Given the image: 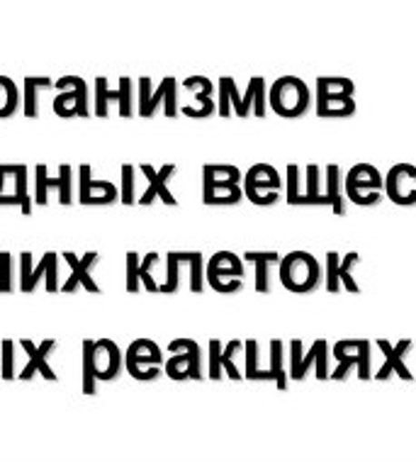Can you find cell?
I'll list each match as a JSON object with an SVG mask.
<instances>
[{"mask_svg":"<svg viewBox=\"0 0 416 465\" xmlns=\"http://www.w3.org/2000/svg\"><path fill=\"white\" fill-rule=\"evenodd\" d=\"M322 185H324V168H319L317 163H307L304 166V191L297 198L295 207H329Z\"/></svg>","mask_w":416,"mask_h":465,"instance_id":"obj_27","label":"cell"},{"mask_svg":"<svg viewBox=\"0 0 416 465\" xmlns=\"http://www.w3.org/2000/svg\"><path fill=\"white\" fill-rule=\"evenodd\" d=\"M243 198H246V195H243L242 183H213L210 178H203L204 205H210V207L239 205Z\"/></svg>","mask_w":416,"mask_h":465,"instance_id":"obj_28","label":"cell"},{"mask_svg":"<svg viewBox=\"0 0 416 465\" xmlns=\"http://www.w3.org/2000/svg\"><path fill=\"white\" fill-rule=\"evenodd\" d=\"M183 88H188V91L195 93L197 107L185 105L181 110L185 117H193V120H204V117H213L217 113V103H214V84L210 78L204 76H190L183 81Z\"/></svg>","mask_w":416,"mask_h":465,"instance_id":"obj_21","label":"cell"},{"mask_svg":"<svg viewBox=\"0 0 416 465\" xmlns=\"http://www.w3.org/2000/svg\"><path fill=\"white\" fill-rule=\"evenodd\" d=\"M159 263V253L152 252V253H146L144 259H142V266H139V278H142V282H144V288L149 290V292H159V282L154 281V275H152V268Z\"/></svg>","mask_w":416,"mask_h":465,"instance_id":"obj_45","label":"cell"},{"mask_svg":"<svg viewBox=\"0 0 416 465\" xmlns=\"http://www.w3.org/2000/svg\"><path fill=\"white\" fill-rule=\"evenodd\" d=\"M385 195L400 207L416 205V166L397 163L385 173Z\"/></svg>","mask_w":416,"mask_h":465,"instance_id":"obj_16","label":"cell"},{"mask_svg":"<svg viewBox=\"0 0 416 465\" xmlns=\"http://www.w3.org/2000/svg\"><path fill=\"white\" fill-rule=\"evenodd\" d=\"M159 105H163L166 117L173 120L178 114V81L173 76H166L156 85L154 91L152 78L142 76L139 78V98H136V113L142 117H154Z\"/></svg>","mask_w":416,"mask_h":465,"instance_id":"obj_9","label":"cell"},{"mask_svg":"<svg viewBox=\"0 0 416 465\" xmlns=\"http://www.w3.org/2000/svg\"><path fill=\"white\" fill-rule=\"evenodd\" d=\"M45 278L46 292H59V256L56 252H46L37 266L32 263V253H20V292H32L37 282Z\"/></svg>","mask_w":416,"mask_h":465,"instance_id":"obj_12","label":"cell"},{"mask_svg":"<svg viewBox=\"0 0 416 465\" xmlns=\"http://www.w3.org/2000/svg\"><path fill=\"white\" fill-rule=\"evenodd\" d=\"M100 253L98 252H88L78 259L74 252H64V261L71 266V275L66 278V282L61 285V292H74L76 288H85L88 292H95L100 295L103 288H100L95 278L91 275V268L98 263Z\"/></svg>","mask_w":416,"mask_h":465,"instance_id":"obj_17","label":"cell"},{"mask_svg":"<svg viewBox=\"0 0 416 465\" xmlns=\"http://www.w3.org/2000/svg\"><path fill=\"white\" fill-rule=\"evenodd\" d=\"M310 371H314L317 381H329V343L326 339H314L312 349L307 353L302 351V339H292L290 341V381L302 382Z\"/></svg>","mask_w":416,"mask_h":465,"instance_id":"obj_6","label":"cell"},{"mask_svg":"<svg viewBox=\"0 0 416 465\" xmlns=\"http://www.w3.org/2000/svg\"><path fill=\"white\" fill-rule=\"evenodd\" d=\"M346 195L358 207L378 205L385 198V176L372 163H356L346 173Z\"/></svg>","mask_w":416,"mask_h":465,"instance_id":"obj_8","label":"cell"},{"mask_svg":"<svg viewBox=\"0 0 416 465\" xmlns=\"http://www.w3.org/2000/svg\"><path fill=\"white\" fill-rule=\"evenodd\" d=\"M243 261L253 266V285L256 292L268 295L272 290V268H281V253L278 252H246Z\"/></svg>","mask_w":416,"mask_h":465,"instance_id":"obj_24","label":"cell"},{"mask_svg":"<svg viewBox=\"0 0 416 465\" xmlns=\"http://www.w3.org/2000/svg\"><path fill=\"white\" fill-rule=\"evenodd\" d=\"M275 382V388L285 392L290 385V373L285 368V346H282L281 339H271V366L268 371H261V373L253 378V382Z\"/></svg>","mask_w":416,"mask_h":465,"instance_id":"obj_29","label":"cell"},{"mask_svg":"<svg viewBox=\"0 0 416 465\" xmlns=\"http://www.w3.org/2000/svg\"><path fill=\"white\" fill-rule=\"evenodd\" d=\"M139 266H142L139 253L127 252V259H124V268H127V275H124V288H127V292H132V295H136V292H139V288H142Z\"/></svg>","mask_w":416,"mask_h":465,"instance_id":"obj_41","label":"cell"},{"mask_svg":"<svg viewBox=\"0 0 416 465\" xmlns=\"http://www.w3.org/2000/svg\"><path fill=\"white\" fill-rule=\"evenodd\" d=\"M242 351H243V341H239V339H232L227 346H222V368H224V375L232 378V381H242L243 378V373L234 363V359Z\"/></svg>","mask_w":416,"mask_h":465,"instance_id":"obj_37","label":"cell"},{"mask_svg":"<svg viewBox=\"0 0 416 465\" xmlns=\"http://www.w3.org/2000/svg\"><path fill=\"white\" fill-rule=\"evenodd\" d=\"M161 363H163V351H161L156 341L136 339V341L129 343L124 366H127V373L134 381H156L161 375Z\"/></svg>","mask_w":416,"mask_h":465,"instance_id":"obj_11","label":"cell"},{"mask_svg":"<svg viewBox=\"0 0 416 465\" xmlns=\"http://www.w3.org/2000/svg\"><path fill=\"white\" fill-rule=\"evenodd\" d=\"M243 278H246L243 261L232 252H217L204 263V281L214 292H222V295L242 292Z\"/></svg>","mask_w":416,"mask_h":465,"instance_id":"obj_7","label":"cell"},{"mask_svg":"<svg viewBox=\"0 0 416 465\" xmlns=\"http://www.w3.org/2000/svg\"><path fill=\"white\" fill-rule=\"evenodd\" d=\"M117 103L122 117H132L134 114V84L132 78L122 76L120 85L110 91L107 88V78H95V114L98 117H107V105Z\"/></svg>","mask_w":416,"mask_h":465,"instance_id":"obj_15","label":"cell"},{"mask_svg":"<svg viewBox=\"0 0 416 465\" xmlns=\"http://www.w3.org/2000/svg\"><path fill=\"white\" fill-rule=\"evenodd\" d=\"M139 171H142V173L146 176V181H149L144 195L136 200L139 205H152L156 198L163 200V203L171 207L178 205V200L173 198V193H171V188H168V181H171L175 173V163H166V166H161V168H154V166H149V163H142V168H139Z\"/></svg>","mask_w":416,"mask_h":465,"instance_id":"obj_19","label":"cell"},{"mask_svg":"<svg viewBox=\"0 0 416 465\" xmlns=\"http://www.w3.org/2000/svg\"><path fill=\"white\" fill-rule=\"evenodd\" d=\"M281 285L295 295H310L324 285V266L310 252H290L281 259Z\"/></svg>","mask_w":416,"mask_h":465,"instance_id":"obj_1","label":"cell"},{"mask_svg":"<svg viewBox=\"0 0 416 465\" xmlns=\"http://www.w3.org/2000/svg\"><path fill=\"white\" fill-rule=\"evenodd\" d=\"M356 85L351 78L343 76H322L317 78V113L326 120H339V117H353L358 110L353 100Z\"/></svg>","mask_w":416,"mask_h":465,"instance_id":"obj_2","label":"cell"},{"mask_svg":"<svg viewBox=\"0 0 416 465\" xmlns=\"http://www.w3.org/2000/svg\"><path fill=\"white\" fill-rule=\"evenodd\" d=\"M181 266H183V252H168L166 256V281L161 282L159 292L173 295L181 288Z\"/></svg>","mask_w":416,"mask_h":465,"instance_id":"obj_36","label":"cell"},{"mask_svg":"<svg viewBox=\"0 0 416 465\" xmlns=\"http://www.w3.org/2000/svg\"><path fill=\"white\" fill-rule=\"evenodd\" d=\"M15 263H13V253L0 252V292H15Z\"/></svg>","mask_w":416,"mask_h":465,"instance_id":"obj_40","label":"cell"},{"mask_svg":"<svg viewBox=\"0 0 416 465\" xmlns=\"http://www.w3.org/2000/svg\"><path fill=\"white\" fill-rule=\"evenodd\" d=\"M0 349H3V356H0V378L3 381H13L15 378V341L13 339H3Z\"/></svg>","mask_w":416,"mask_h":465,"instance_id":"obj_42","label":"cell"},{"mask_svg":"<svg viewBox=\"0 0 416 465\" xmlns=\"http://www.w3.org/2000/svg\"><path fill=\"white\" fill-rule=\"evenodd\" d=\"M243 195L258 207H271L281 203V193H285V181L278 173V168L271 163H253L243 173Z\"/></svg>","mask_w":416,"mask_h":465,"instance_id":"obj_5","label":"cell"},{"mask_svg":"<svg viewBox=\"0 0 416 465\" xmlns=\"http://www.w3.org/2000/svg\"><path fill=\"white\" fill-rule=\"evenodd\" d=\"M339 253L336 252H326V261H324V288L326 292H332V295H336V292H341L343 290V285H341V278H339Z\"/></svg>","mask_w":416,"mask_h":465,"instance_id":"obj_38","label":"cell"},{"mask_svg":"<svg viewBox=\"0 0 416 465\" xmlns=\"http://www.w3.org/2000/svg\"><path fill=\"white\" fill-rule=\"evenodd\" d=\"M49 191L59 193L61 205H71V200H74V168L68 166V163H61L59 176H49L45 163H37V168H35V195H32V200L37 205H46Z\"/></svg>","mask_w":416,"mask_h":465,"instance_id":"obj_14","label":"cell"},{"mask_svg":"<svg viewBox=\"0 0 416 465\" xmlns=\"http://www.w3.org/2000/svg\"><path fill=\"white\" fill-rule=\"evenodd\" d=\"M372 343L368 339H341L333 343V359L339 361L336 371H332V381H346L353 368H358L361 381L372 378Z\"/></svg>","mask_w":416,"mask_h":465,"instance_id":"obj_4","label":"cell"},{"mask_svg":"<svg viewBox=\"0 0 416 465\" xmlns=\"http://www.w3.org/2000/svg\"><path fill=\"white\" fill-rule=\"evenodd\" d=\"M122 351L113 339H98L95 341V375L98 381H114L122 371Z\"/></svg>","mask_w":416,"mask_h":465,"instance_id":"obj_25","label":"cell"},{"mask_svg":"<svg viewBox=\"0 0 416 465\" xmlns=\"http://www.w3.org/2000/svg\"><path fill=\"white\" fill-rule=\"evenodd\" d=\"M324 195L326 203L332 207V213L336 217H346L349 213V195H346V173L341 171L339 163H329L324 166Z\"/></svg>","mask_w":416,"mask_h":465,"instance_id":"obj_23","label":"cell"},{"mask_svg":"<svg viewBox=\"0 0 416 465\" xmlns=\"http://www.w3.org/2000/svg\"><path fill=\"white\" fill-rule=\"evenodd\" d=\"M120 198L117 185L110 181H93V168L88 163L78 168V200L81 205H110Z\"/></svg>","mask_w":416,"mask_h":465,"instance_id":"obj_20","label":"cell"},{"mask_svg":"<svg viewBox=\"0 0 416 465\" xmlns=\"http://www.w3.org/2000/svg\"><path fill=\"white\" fill-rule=\"evenodd\" d=\"M302 173H300V166H297V163H288V168H285V203H288L290 207H295L297 198H300V193H302V188H300V176H302Z\"/></svg>","mask_w":416,"mask_h":465,"instance_id":"obj_43","label":"cell"},{"mask_svg":"<svg viewBox=\"0 0 416 465\" xmlns=\"http://www.w3.org/2000/svg\"><path fill=\"white\" fill-rule=\"evenodd\" d=\"M27 166L25 163H17V171H15V195L20 200V213L23 214H30L32 213V205H35V200L32 195L27 193Z\"/></svg>","mask_w":416,"mask_h":465,"instance_id":"obj_39","label":"cell"},{"mask_svg":"<svg viewBox=\"0 0 416 465\" xmlns=\"http://www.w3.org/2000/svg\"><path fill=\"white\" fill-rule=\"evenodd\" d=\"M361 266V253L358 252H349L339 263V278L341 285L346 292H353V295H361L363 288H361V282L356 281V275H353V268Z\"/></svg>","mask_w":416,"mask_h":465,"instance_id":"obj_33","label":"cell"},{"mask_svg":"<svg viewBox=\"0 0 416 465\" xmlns=\"http://www.w3.org/2000/svg\"><path fill=\"white\" fill-rule=\"evenodd\" d=\"M217 93H220V100H217V113L222 117H232V113H239L242 107V91L232 76H222L220 84H217Z\"/></svg>","mask_w":416,"mask_h":465,"instance_id":"obj_30","label":"cell"},{"mask_svg":"<svg viewBox=\"0 0 416 465\" xmlns=\"http://www.w3.org/2000/svg\"><path fill=\"white\" fill-rule=\"evenodd\" d=\"M17 163H0V195H3V185H5V178L15 173Z\"/></svg>","mask_w":416,"mask_h":465,"instance_id":"obj_47","label":"cell"},{"mask_svg":"<svg viewBox=\"0 0 416 465\" xmlns=\"http://www.w3.org/2000/svg\"><path fill=\"white\" fill-rule=\"evenodd\" d=\"M20 346H23L25 351H27V356H30L27 366H25V371L20 373V381H30V378H35V373H39L42 378H46V381H56V373H54L52 366L46 363V356L56 349V341H54V339H45L39 346H35L30 339H23Z\"/></svg>","mask_w":416,"mask_h":465,"instance_id":"obj_22","label":"cell"},{"mask_svg":"<svg viewBox=\"0 0 416 465\" xmlns=\"http://www.w3.org/2000/svg\"><path fill=\"white\" fill-rule=\"evenodd\" d=\"M411 339H401V341L397 343H390L387 339H378V349L382 353H385V363H382V368H380L378 373H372L378 381H390L392 375H397V378H401V381L411 382L414 381V373L409 371L407 363H404V359H407V353L411 351Z\"/></svg>","mask_w":416,"mask_h":465,"instance_id":"obj_18","label":"cell"},{"mask_svg":"<svg viewBox=\"0 0 416 465\" xmlns=\"http://www.w3.org/2000/svg\"><path fill=\"white\" fill-rule=\"evenodd\" d=\"M171 359L163 371L171 381H203V351L193 339H173L168 343Z\"/></svg>","mask_w":416,"mask_h":465,"instance_id":"obj_10","label":"cell"},{"mask_svg":"<svg viewBox=\"0 0 416 465\" xmlns=\"http://www.w3.org/2000/svg\"><path fill=\"white\" fill-rule=\"evenodd\" d=\"M268 84H265L263 76H253L246 85V91L242 95V107H239V113L236 117H258V120H263L265 114H268Z\"/></svg>","mask_w":416,"mask_h":465,"instance_id":"obj_26","label":"cell"},{"mask_svg":"<svg viewBox=\"0 0 416 465\" xmlns=\"http://www.w3.org/2000/svg\"><path fill=\"white\" fill-rule=\"evenodd\" d=\"M59 98H54V113L59 117H88L91 114V98L88 84L81 76H64L56 81Z\"/></svg>","mask_w":416,"mask_h":465,"instance_id":"obj_13","label":"cell"},{"mask_svg":"<svg viewBox=\"0 0 416 465\" xmlns=\"http://www.w3.org/2000/svg\"><path fill=\"white\" fill-rule=\"evenodd\" d=\"M268 107L285 120H297L310 113L312 91L302 78L282 76L268 88Z\"/></svg>","mask_w":416,"mask_h":465,"instance_id":"obj_3","label":"cell"},{"mask_svg":"<svg viewBox=\"0 0 416 465\" xmlns=\"http://www.w3.org/2000/svg\"><path fill=\"white\" fill-rule=\"evenodd\" d=\"M54 81L46 76H27L23 85V113L25 117H37L39 114V88H52Z\"/></svg>","mask_w":416,"mask_h":465,"instance_id":"obj_31","label":"cell"},{"mask_svg":"<svg viewBox=\"0 0 416 465\" xmlns=\"http://www.w3.org/2000/svg\"><path fill=\"white\" fill-rule=\"evenodd\" d=\"M134 166L132 163H122V185H120V200L124 205H134Z\"/></svg>","mask_w":416,"mask_h":465,"instance_id":"obj_44","label":"cell"},{"mask_svg":"<svg viewBox=\"0 0 416 465\" xmlns=\"http://www.w3.org/2000/svg\"><path fill=\"white\" fill-rule=\"evenodd\" d=\"M203 178H210L213 183H243V173L232 163H204Z\"/></svg>","mask_w":416,"mask_h":465,"instance_id":"obj_34","label":"cell"},{"mask_svg":"<svg viewBox=\"0 0 416 465\" xmlns=\"http://www.w3.org/2000/svg\"><path fill=\"white\" fill-rule=\"evenodd\" d=\"M20 103H23V93L17 91L15 81L8 76H0V120L13 117Z\"/></svg>","mask_w":416,"mask_h":465,"instance_id":"obj_32","label":"cell"},{"mask_svg":"<svg viewBox=\"0 0 416 465\" xmlns=\"http://www.w3.org/2000/svg\"><path fill=\"white\" fill-rule=\"evenodd\" d=\"M98 375H95V341L84 339V392L95 395L98 392Z\"/></svg>","mask_w":416,"mask_h":465,"instance_id":"obj_35","label":"cell"},{"mask_svg":"<svg viewBox=\"0 0 416 465\" xmlns=\"http://www.w3.org/2000/svg\"><path fill=\"white\" fill-rule=\"evenodd\" d=\"M210 373L207 378L210 381H222V375H224V368H222V341L220 339H210Z\"/></svg>","mask_w":416,"mask_h":465,"instance_id":"obj_46","label":"cell"}]
</instances>
